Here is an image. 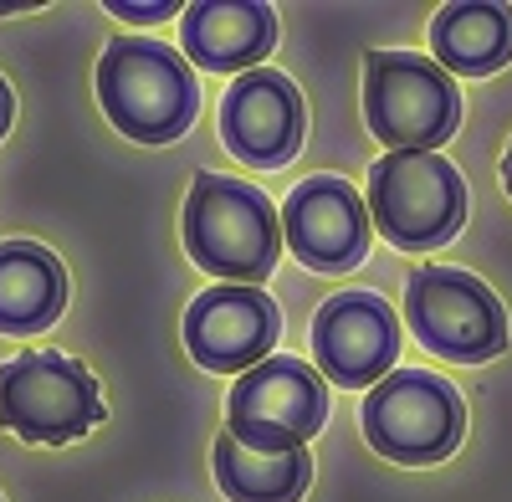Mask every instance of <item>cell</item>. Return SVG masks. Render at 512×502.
<instances>
[{
    "label": "cell",
    "mask_w": 512,
    "mask_h": 502,
    "mask_svg": "<svg viewBox=\"0 0 512 502\" xmlns=\"http://www.w3.org/2000/svg\"><path fill=\"white\" fill-rule=\"evenodd\" d=\"M431 52L446 72L487 77L512 62V6L502 0H456L436 11Z\"/></svg>",
    "instance_id": "cell-15"
},
{
    "label": "cell",
    "mask_w": 512,
    "mask_h": 502,
    "mask_svg": "<svg viewBox=\"0 0 512 502\" xmlns=\"http://www.w3.org/2000/svg\"><path fill=\"white\" fill-rule=\"evenodd\" d=\"M108 11L123 16V21H164V16H175L180 6H175V0H159V6H128V0H108Z\"/></svg>",
    "instance_id": "cell-17"
},
{
    "label": "cell",
    "mask_w": 512,
    "mask_h": 502,
    "mask_svg": "<svg viewBox=\"0 0 512 502\" xmlns=\"http://www.w3.org/2000/svg\"><path fill=\"white\" fill-rule=\"evenodd\" d=\"M98 380L67 354H16L0 364V426L21 441L62 446L103 426Z\"/></svg>",
    "instance_id": "cell-6"
},
{
    "label": "cell",
    "mask_w": 512,
    "mask_h": 502,
    "mask_svg": "<svg viewBox=\"0 0 512 502\" xmlns=\"http://www.w3.org/2000/svg\"><path fill=\"white\" fill-rule=\"evenodd\" d=\"M502 185H507V195H512V144H507V154H502Z\"/></svg>",
    "instance_id": "cell-19"
},
{
    "label": "cell",
    "mask_w": 512,
    "mask_h": 502,
    "mask_svg": "<svg viewBox=\"0 0 512 502\" xmlns=\"http://www.w3.org/2000/svg\"><path fill=\"white\" fill-rule=\"evenodd\" d=\"M11 118H16V103H11V88H6V77H0V139H6Z\"/></svg>",
    "instance_id": "cell-18"
},
{
    "label": "cell",
    "mask_w": 512,
    "mask_h": 502,
    "mask_svg": "<svg viewBox=\"0 0 512 502\" xmlns=\"http://www.w3.org/2000/svg\"><path fill=\"white\" fill-rule=\"evenodd\" d=\"M364 436L400 467H431L461 446L466 405L451 380L431 369H395L364 400Z\"/></svg>",
    "instance_id": "cell-5"
},
{
    "label": "cell",
    "mask_w": 512,
    "mask_h": 502,
    "mask_svg": "<svg viewBox=\"0 0 512 502\" xmlns=\"http://www.w3.org/2000/svg\"><path fill=\"white\" fill-rule=\"evenodd\" d=\"M303 134H308V108L282 72L256 67L231 82L221 103V139L236 159L256 164V170H282L303 149Z\"/></svg>",
    "instance_id": "cell-12"
},
{
    "label": "cell",
    "mask_w": 512,
    "mask_h": 502,
    "mask_svg": "<svg viewBox=\"0 0 512 502\" xmlns=\"http://www.w3.org/2000/svg\"><path fill=\"white\" fill-rule=\"evenodd\" d=\"M185 57L205 72H256L277 47V11L262 0H200L185 6Z\"/></svg>",
    "instance_id": "cell-13"
},
{
    "label": "cell",
    "mask_w": 512,
    "mask_h": 502,
    "mask_svg": "<svg viewBox=\"0 0 512 502\" xmlns=\"http://www.w3.org/2000/svg\"><path fill=\"white\" fill-rule=\"evenodd\" d=\"M98 98L113 129L134 144H175L200 108L195 72L149 36H118L98 62Z\"/></svg>",
    "instance_id": "cell-2"
},
{
    "label": "cell",
    "mask_w": 512,
    "mask_h": 502,
    "mask_svg": "<svg viewBox=\"0 0 512 502\" xmlns=\"http://www.w3.org/2000/svg\"><path fill=\"white\" fill-rule=\"evenodd\" d=\"M67 308V272L47 246L6 241L0 246V333H41Z\"/></svg>",
    "instance_id": "cell-14"
},
{
    "label": "cell",
    "mask_w": 512,
    "mask_h": 502,
    "mask_svg": "<svg viewBox=\"0 0 512 502\" xmlns=\"http://www.w3.org/2000/svg\"><path fill=\"white\" fill-rule=\"evenodd\" d=\"M226 421L231 436H241L256 451H297L328 421V385L313 364L272 354L236 380Z\"/></svg>",
    "instance_id": "cell-8"
},
{
    "label": "cell",
    "mask_w": 512,
    "mask_h": 502,
    "mask_svg": "<svg viewBox=\"0 0 512 502\" xmlns=\"http://www.w3.org/2000/svg\"><path fill=\"white\" fill-rule=\"evenodd\" d=\"M410 333L441 359L482 364L507 349V313L497 292L456 267H425L405 287Z\"/></svg>",
    "instance_id": "cell-7"
},
{
    "label": "cell",
    "mask_w": 512,
    "mask_h": 502,
    "mask_svg": "<svg viewBox=\"0 0 512 502\" xmlns=\"http://www.w3.org/2000/svg\"><path fill=\"white\" fill-rule=\"evenodd\" d=\"M185 251L195 267L226 282L256 287L282 257V216L277 205L231 175H195L185 195Z\"/></svg>",
    "instance_id": "cell-1"
},
{
    "label": "cell",
    "mask_w": 512,
    "mask_h": 502,
    "mask_svg": "<svg viewBox=\"0 0 512 502\" xmlns=\"http://www.w3.org/2000/svg\"><path fill=\"white\" fill-rule=\"evenodd\" d=\"M369 216L400 251L446 246L466 221V180L446 154H384L369 164Z\"/></svg>",
    "instance_id": "cell-4"
},
{
    "label": "cell",
    "mask_w": 512,
    "mask_h": 502,
    "mask_svg": "<svg viewBox=\"0 0 512 502\" xmlns=\"http://www.w3.org/2000/svg\"><path fill=\"white\" fill-rule=\"evenodd\" d=\"M282 241L313 272H354L369 257V211L354 185L313 175L287 195Z\"/></svg>",
    "instance_id": "cell-11"
},
{
    "label": "cell",
    "mask_w": 512,
    "mask_h": 502,
    "mask_svg": "<svg viewBox=\"0 0 512 502\" xmlns=\"http://www.w3.org/2000/svg\"><path fill=\"white\" fill-rule=\"evenodd\" d=\"M216 482L231 502H297L313 482V456H308V446L256 451L226 431L216 441Z\"/></svg>",
    "instance_id": "cell-16"
},
{
    "label": "cell",
    "mask_w": 512,
    "mask_h": 502,
    "mask_svg": "<svg viewBox=\"0 0 512 502\" xmlns=\"http://www.w3.org/2000/svg\"><path fill=\"white\" fill-rule=\"evenodd\" d=\"M318 369L344 390H374L400 359V318L374 292H338L313 318Z\"/></svg>",
    "instance_id": "cell-10"
},
{
    "label": "cell",
    "mask_w": 512,
    "mask_h": 502,
    "mask_svg": "<svg viewBox=\"0 0 512 502\" xmlns=\"http://www.w3.org/2000/svg\"><path fill=\"white\" fill-rule=\"evenodd\" d=\"M364 118L390 154H436L461 123V93L441 62L415 52H369Z\"/></svg>",
    "instance_id": "cell-3"
},
{
    "label": "cell",
    "mask_w": 512,
    "mask_h": 502,
    "mask_svg": "<svg viewBox=\"0 0 512 502\" xmlns=\"http://www.w3.org/2000/svg\"><path fill=\"white\" fill-rule=\"evenodd\" d=\"M282 333V313L262 287L221 282L205 287L185 313V349L195 364L216 374H246L262 359H272V344Z\"/></svg>",
    "instance_id": "cell-9"
}]
</instances>
